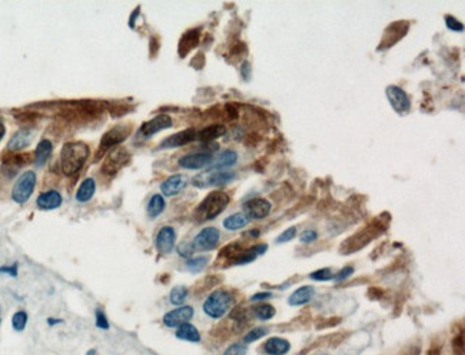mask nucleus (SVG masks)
I'll use <instances>...</instances> for the list:
<instances>
[{
  "mask_svg": "<svg viewBox=\"0 0 465 355\" xmlns=\"http://www.w3.org/2000/svg\"><path fill=\"white\" fill-rule=\"evenodd\" d=\"M193 316L192 307H179V308L172 309L168 314L163 315V324L168 328H176L185 322L191 321Z\"/></svg>",
  "mask_w": 465,
  "mask_h": 355,
  "instance_id": "nucleus-18",
  "label": "nucleus"
},
{
  "mask_svg": "<svg viewBox=\"0 0 465 355\" xmlns=\"http://www.w3.org/2000/svg\"><path fill=\"white\" fill-rule=\"evenodd\" d=\"M220 234L219 231L213 227H208V228L202 229L199 234L193 238L192 247L193 251H211L218 247Z\"/></svg>",
  "mask_w": 465,
  "mask_h": 355,
  "instance_id": "nucleus-10",
  "label": "nucleus"
},
{
  "mask_svg": "<svg viewBox=\"0 0 465 355\" xmlns=\"http://www.w3.org/2000/svg\"><path fill=\"white\" fill-rule=\"evenodd\" d=\"M95 191H96V182L92 178H87L80 183L79 189L76 192V201L82 202V203L90 201L92 196L95 195Z\"/></svg>",
  "mask_w": 465,
  "mask_h": 355,
  "instance_id": "nucleus-29",
  "label": "nucleus"
},
{
  "mask_svg": "<svg viewBox=\"0 0 465 355\" xmlns=\"http://www.w3.org/2000/svg\"><path fill=\"white\" fill-rule=\"evenodd\" d=\"M235 178L236 175L232 171H208L205 174H200L196 178H193L192 183L198 188L224 186L226 183L232 182Z\"/></svg>",
  "mask_w": 465,
  "mask_h": 355,
  "instance_id": "nucleus-7",
  "label": "nucleus"
},
{
  "mask_svg": "<svg viewBox=\"0 0 465 355\" xmlns=\"http://www.w3.org/2000/svg\"><path fill=\"white\" fill-rule=\"evenodd\" d=\"M16 121L20 122V123H33L38 118H39V114H34V112H19V114L14 115Z\"/></svg>",
  "mask_w": 465,
  "mask_h": 355,
  "instance_id": "nucleus-40",
  "label": "nucleus"
},
{
  "mask_svg": "<svg viewBox=\"0 0 465 355\" xmlns=\"http://www.w3.org/2000/svg\"><path fill=\"white\" fill-rule=\"evenodd\" d=\"M172 118L166 114H160L156 115L153 119L145 122L142 126H140V135L143 138H151L153 135L159 134L160 130H165V129H169L172 126Z\"/></svg>",
  "mask_w": 465,
  "mask_h": 355,
  "instance_id": "nucleus-14",
  "label": "nucleus"
},
{
  "mask_svg": "<svg viewBox=\"0 0 465 355\" xmlns=\"http://www.w3.org/2000/svg\"><path fill=\"white\" fill-rule=\"evenodd\" d=\"M272 209L271 202L264 198H252L244 203V215L248 219H264Z\"/></svg>",
  "mask_w": 465,
  "mask_h": 355,
  "instance_id": "nucleus-12",
  "label": "nucleus"
},
{
  "mask_svg": "<svg viewBox=\"0 0 465 355\" xmlns=\"http://www.w3.org/2000/svg\"><path fill=\"white\" fill-rule=\"evenodd\" d=\"M5 132H6V129H5V126H3V123L0 122V141H2V138L5 136Z\"/></svg>",
  "mask_w": 465,
  "mask_h": 355,
  "instance_id": "nucleus-55",
  "label": "nucleus"
},
{
  "mask_svg": "<svg viewBox=\"0 0 465 355\" xmlns=\"http://www.w3.org/2000/svg\"><path fill=\"white\" fill-rule=\"evenodd\" d=\"M233 295L226 289H216L203 302V312L211 318H222L232 308Z\"/></svg>",
  "mask_w": 465,
  "mask_h": 355,
  "instance_id": "nucleus-4",
  "label": "nucleus"
},
{
  "mask_svg": "<svg viewBox=\"0 0 465 355\" xmlns=\"http://www.w3.org/2000/svg\"><path fill=\"white\" fill-rule=\"evenodd\" d=\"M295 236H296V228L292 227V228L286 229V231H284L282 234L279 235L278 238H276V244H285V242L292 241Z\"/></svg>",
  "mask_w": 465,
  "mask_h": 355,
  "instance_id": "nucleus-43",
  "label": "nucleus"
},
{
  "mask_svg": "<svg viewBox=\"0 0 465 355\" xmlns=\"http://www.w3.org/2000/svg\"><path fill=\"white\" fill-rule=\"evenodd\" d=\"M107 106H109V112H110V115L115 116V118L123 116V115L127 114V112L132 109L131 106H126L125 103H122V105H120V103H110V105H107Z\"/></svg>",
  "mask_w": 465,
  "mask_h": 355,
  "instance_id": "nucleus-39",
  "label": "nucleus"
},
{
  "mask_svg": "<svg viewBox=\"0 0 465 355\" xmlns=\"http://www.w3.org/2000/svg\"><path fill=\"white\" fill-rule=\"evenodd\" d=\"M176 244V232L172 227H163L156 235L155 245L160 254H171Z\"/></svg>",
  "mask_w": 465,
  "mask_h": 355,
  "instance_id": "nucleus-19",
  "label": "nucleus"
},
{
  "mask_svg": "<svg viewBox=\"0 0 465 355\" xmlns=\"http://www.w3.org/2000/svg\"><path fill=\"white\" fill-rule=\"evenodd\" d=\"M248 222H249V219L244 214H233L231 216H228L224 221V227L228 231H236V229L245 228Z\"/></svg>",
  "mask_w": 465,
  "mask_h": 355,
  "instance_id": "nucleus-32",
  "label": "nucleus"
},
{
  "mask_svg": "<svg viewBox=\"0 0 465 355\" xmlns=\"http://www.w3.org/2000/svg\"><path fill=\"white\" fill-rule=\"evenodd\" d=\"M231 198L229 195L222 192V191H213L209 195H206V198L198 205V208L195 211V218L196 221L205 222L212 221L218 215H220L229 205Z\"/></svg>",
  "mask_w": 465,
  "mask_h": 355,
  "instance_id": "nucleus-3",
  "label": "nucleus"
},
{
  "mask_svg": "<svg viewBox=\"0 0 465 355\" xmlns=\"http://www.w3.org/2000/svg\"><path fill=\"white\" fill-rule=\"evenodd\" d=\"M176 338L189 342H199L200 334L199 331L196 329V327H193L192 324H189V322H185V324H182V325L178 327Z\"/></svg>",
  "mask_w": 465,
  "mask_h": 355,
  "instance_id": "nucleus-30",
  "label": "nucleus"
},
{
  "mask_svg": "<svg viewBox=\"0 0 465 355\" xmlns=\"http://www.w3.org/2000/svg\"><path fill=\"white\" fill-rule=\"evenodd\" d=\"M186 296H188V288L183 287V285H179V287H175L171 291L169 301L172 302L173 305H182L185 302Z\"/></svg>",
  "mask_w": 465,
  "mask_h": 355,
  "instance_id": "nucleus-35",
  "label": "nucleus"
},
{
  "mask_svg": "<svg viewBox=\"0 0 465 355\" xmlns=\"http://www.w3.org/2000/svg\"><path fill=\"white\" fill-rule=\"evenodd\" d=\"M89 146L85 142H67L60 152V167L66 176L79 172L89 158Z\"/></svg>",
  "mask_w": 465,
  "mask_h": 355,
  "instance_id": "nucleus-2",
  "label": "nucleus"
},
{
  "mask_svg": "<svg viewBox=\"0 0 465 355\" xmlns=\"http://www.w3.org/2000/svg\"><path fill=\"white\" fill-rule=\"evenodd\" d=\"M30 161V155L22 154V152H9L3 156V163H2V171L7 176L16 175V171L19 167L25 166Z\"/></svg>",
  "mask_w": 465,
  "mask_h": 355,
  "instance_id": "nucleus-15",
  "label": "nucleus"
},
{
  "mask_svg": "<svg viewBox=\"0 0 465 355\" xmlns=\"http://www.w3.org/2000/svg\"><path fill=\"white\" fill-rule=\"evenodd\" d=\"M95 352H96L95 349H90V351H89V352H87L86 355H95Z\"/></svg>",
  "mask_w": 465,
  "mask_h": 355,
  "instance_id": "nucleus-56",
  "label": "nucleus"
},
{
  "mask_svg": "<svg viewBox=\"0 0 465 355\" xmlns=\"http://www.w3.org/2000/svg\"><path fill=\"white\" fill-rule=\"evenodd\" d=\"M226 134V127L224 125H211V126L203 127L196 134V139L202 142H211L218 139L220 136Z\"/></svg>",
  "mask_w": 465,
  "mask_h": 355,
  "instance_id": "nucleus-27",
  "label": "nucleus"
},
{
  "mask_svg": "<svg viewBox=\"0 0 465 355\" xmlns=\"http://www.w3.org/2000/svg\"><path fill=\"white\" fill-rule=\"evenodd\" d=\"M268 298H272L271 292H261V294H255L253 296H251V301H262V300H268Z\"/></svg>",
  "mask_w": 465,
  "mask_h": 355,
  "instance_id": "nucleus-51",
  "label": "nucleus"
},
{
  "mask_svg": "<svg viewBox=\"0 0 465 355\" xmlns=\"http://www.w3.org/2000/svg\"><path fill=\"white\" fill-rule=\"evenodd\" d=\"M246 351H248V347L246 344H232L231 347H228L226 351L224 352V355H245Z\"/></svg>",
  "mask_w": 465,
  "mask_h": 355,
  "instance_id": "nucleus-41",
  "label": "nucleus"
},
{
  "mask_svg": "<svg viewBox=\"0 0 465 355\" xmlns=\"http://www.w3.org/2000/svg\"><path fill=\"white\" fill-rule=\"evenodd\" d=\"M213 161L212 152H196L182 156L178 163L183 169H202V167L211 165Z\"/></svg>",
  "mask_w": 465,
  "mask_h": 355,
  "instance_id": "nucleus-16",
  "label": "nucleus"
},
{
  "mask_svg": "<svg viewBox=\"0 0 465 355\" xmlns=\"http://www.w3.org/2000/svg\"><path fill=\"white\" fill-rule=\"evenodd\" d=\"M52 151H53V145L49 139H42L39 142V145L36 147V152H34V163L38 166H43L46 161L50 158L52 155Z\"/></svg>",
  "mask_w": 465,
  "mask_h": 355,
  "instance_id": "nucleus-28",
  "label": "nucleus"
},
{
  "mask_svg": "<svg viewBox=\"0 0 465 355\" xmlns=\"http://www.w3.org/2000/svg\"><path fill=\"white\" fill-rule=\"evenodd\" d=\"M317 238H318V232L313 231V229H306L299 236V239H301L302 244H311V242L317 241Z\"/></svg>",
  "mask_w": 465,
  "mask_h": 355,
  "instance_id": "nucleus-45",
  "label": "nucleus"
},
{
  "mask_svg": "<svg viewBox=\"0 0 465 355\" xmlns=\"http://www.w3.org/2000/svg\"><path fill=\"white\" fill-rule=\"evenodd\" d=\"M245 53H246V46H245V43H242V42H239L238 45H235V46L231 49V54H232V56H236V58H239V56H242V54H245Z\"/></svg>",
  "mask_w": 465,
  "mask_h": 355,
  "instance_id": "nucleus-48",
  "label": "nucleus"
},
{
  "mask_svg": "<svg viewBox=\"0 0 465 355\" xmlns=\"http://www.w3.org/2000/svg\"><path fill=\"white\" fill-rule=\"evenodd\" d=\"M208 262H209V258H208V256H195V258L188 259L185 267L188 271H191L193 274H196V272H200L202 269L205 268Z\"/></svg>",
  "mask_w": 465,
  "mask_h": 355,
  "instance_id": "nucleus-34",
  "label": "nucleus"
},
{
  "mask_svg": "<svg viewBox=\"0 0 465 355\" xmlns=\"http://www.w3.org/2000/svg\"><path fill=\"white\" fill-rule=\"evenodd\" d=\"M36 186V174L32 171H27L20 175L17 182L14 183L12 191V198L16 203H25L32 196Z\"/></svg>",
  "mask_w": 465,
  "mask_h": 355,
  "instance_id": "nucleus-8",
  "label": "nucleus"
},
{
  "mask_svg": "<svg viewBox=\"0 0 465 355\" xmlns=\"http://www.w3.org/2000/svg\"><path fill=\"white\" fill-rule=\"evenodd\" d=\"M106 102L98 101H78L66 102L60 106L59 116L66 122L72 123H82V122L95 121L103 114L106 109Z\"/></svg>",
  "mask_w": 465,
  "mask_h": 355,
  "instance_id": "nucleus-1",
  "label": "nucleus"
},
{
  "mask_svg": "<svg viewBox=\"0 0 465 355\" xmlns=\"http://www.w3.org/2000/svg\"><path fill=\"white\" fill-rule=\"evenodd\" d=\"M242 76H244V79H249V73H251V65H249V62H244L242 63Z\"/></svg>",
  "mask_w": 465,
  "mask_h": 355,
  "instance_id": "nucleus-52",
  "label": "nucleus"
},
{
  "mask_svg": "<svg viewBox=\"0 0 465 355\" xmlns=\"http://www.w3.org/2000/svg\"><path fill=\"white\" fill-rule=\"evenodd\" d=\"M165 207H166V203H165V199H163V196L162 195H153L152 198H151V201L147 203V215H149V218H156V216H159L163 211H165Z\"/></svg>",
  "mask_w": 465,
  "mask_h": 355,
  "instance_id": "nucleus-31",
  "label": "nucleus"
},
{
  "mask_svg": "<svg viewBox=\"0 0 465 355\" xmlns=\"http://www.w3.org/2000/svg\"><path fill=\"white\" fill-rule=\"evenodd\" d=\"M309 278L313 281H329V279H333V274L329 268H324L312 272L309 275Z\"/></svg>",
  "mask_w": 465,
  "mask_h": 355,
  "instance_id": "nucleus-38",
  "label": "nucleus"
},
{
  "mask_svg": "<svg viewBox=\"0 0 465 355\" xmlns=\"http://www.w3.org/2000/svg\"><path fill=\"white\" fill-rule=\"evenodd\" d=\"M188 179L185 175H172L160 183V191L165 196H175L185 189Z\"/></svg>",
  "mask_w": 465,
  "mask_h": 355,
  "instance_id": "nucleus-22",
  "label": "nucleus"
},
{
  "mask_svg": "<svg viewBox=\"0 0 465 355\" xmlns=\"http://www.w3.org/2000/svg\"><path fill=\"white\" fill-rule=\"evenodd\" d=\"M291 349V344L284 338L279 337H272L264 344V352L266 355H285L289 352Z\"/></svg>",
  "mask_w": 465,
  "mask_h": 355,
  "instance_id": "nucleus-24",
  "label": "nucleus"
},
{
  "mask_svg": "<svg viewBox=\"0 0 465 355\" xmlns=\"http://www.w3.org/2000/svg\"><path fill=\"white\" fill-rule=\"evenodd\" d=\"M26 324H27V314L25 311H17V312H14V315L12 316V327H13L14 331L22 332L23 329L26 328Z\"/></svg>",
  "mask_w": 465,
  "mask_h": 355,
  "instance_id": "nucleus-36",
  "label": "nucleus"
},
{
  "mask_svg": "<svg viewBox=\"0 0 465 355\" xmlns=\"http://www.w3.org/2000/svg\"><path fill=\"white\" fill-rule=\"evenodd\" d=\"M386 98L391 103L392 109L398 115H405L410 112L411 101H410V98H408V95L405 94L404 89L395 86V85H391V86L386 87Z\"/></svg>",
  "mask_w": 465,
  "mask_h": 355,
  "instance_id": "nucleus-11",
  "label": "nucleus"
},
{
  "mask_svg": "<svg viewBox=\"0 0 465 355\" xmlns=\"http://www.w3.org/2000/svg\"><path fill=\"white\" fill-rule=\"evenodd\" d=\"M253 314L261 321H268V320L273 318L275 308H273L272 305H269V304H261V305L253 308Z\"/></svg>",
  "mask_w": 465,
  "mask_h": 355,
  "instance_id": "nucleus-33",
  "label": "nucleus"
},
{
  "mask_svg": "<svg viewBox=\"0 0 465 355\" xmlns=\"http://www.w3.org/2000/svg\"><path fill=\"white\" fill-rule=\"evenodd\" d=\"M158 49H159V42H158V39L152 38L151 39V56H155L158 53Z\"/></svg>",
  "mask_w": 465,
  "mask_h": 355,
  "instance_id": "nucleus-53",
  "label": "nucleus"
},
{
  "mask_svg": "<svg viewBox=\"0 0 465 355\" xmlns=\"http://www.w3.org/2000/svg\"><path fill=\"white\" fill-rule=\"evenodd\" d=\"M384 228H385V227H381L379 223L378 225H377V223H371L368 228H364L361 232L351 236V238L345 242V245H342V254H352L355 251L364 248V247L368 245L375 236H378V235L384 231Z\"/></svg>",
  "mask_w": 465,
  "mask_h": 355,
  "instance_id": "nucleus-6",
  "label": "nucleus"
},
{
  "mask_svg": "<svg viewBox=\"0 0 465 355\" xmlns=\"http://www.w3.org/2000/svg\"><path fill=\"white\" fill-rule=\"evenodd\" d=\"M226 109V114H228V118L229 119H236L238 118V115H239V110H238V106L236 105H233V103H228L225 106Z\"/></svg>",
  "mask_w": 465,
  "mask_h": 355,
  "instance_id": "nucleus-47",
  "label": "nucleus"
},
{
  "mask_svg": "<svg viewBox=\"0 0 465 355\" xmlns=\"http://www.w3.org/2000/svg\"><path fill=\"white\" fill-rule=\"evenodd\" d=\"M236 162H238V154L232 149H228V151H224L215 161H212L208 171H222L225 167L233 166Z\"/></svg>",
  "mask_w": 465,
  "mask_h": 355,
  "instance_id": "nucleus-26",
  "label": "nucleus"
},
{
  "mask_svg": "<svg viewBox=\"0 0 465 355\" xmlns=\"http://www.w3.org/2000/svg\"><path fill=\"white\" fill-rule=\"evenodd\" d=\"M96 327L100 329H109V321L102 309H96Z\"/></svg>",
  "mask_w": 465,
  "mask_h": 355,
  "instance_id": "nucleus-44",
  "label": "nucleus"
},
{
  "mask_svg": "<svg viewBox=\"0 0 465 355\" xmlns=\"http://www.w3.org/2000/svg\"><path fill=\"white\" fill-rule=\"evenodd\" d=\"M32 139H33V130H30L29 127H23L10 138V141L7 143V151L20 152L22 149H25L32 143Z\"/></svg>",
  "mask_w": 465,
  "mask_h": 355,
  "instance_id": "nucleus-20",
  "label": "nucleus"
},
{
  "mask_svg": "<svg viewBox=\"0 0 465 355\" xmlns=\"http://www.w3.org/2000/svg\"><path fill=\"white\" fill-rule=\"evenodd\" d=\"M178 252H179L180 256H191L193 249L191 247V244H182V245H179V248H178Z\"/></svg>",
  "mask_w": 465,
  "mask_h": 355,
  "instance_id": "nucleus-50",
  "label": "nucleus"
},
{
  "mask_svg": "<svg viewBox=\"0 0 465 355\" xmlns=\"http://www.w3.org/2000/svg\"><path fill=\"white\" fill-rule=\"evenodd\" d=\"M410 29V23L408 22H394L391 26L386 27L384 38L379 43V49H388L392 47L395 43H398Z\"/></svg>",
  "mask_w": 465,
  "mask_h": 355,
  "instance_id": "nucleus-13",
  "label": "nucleus"
},
{
  "mask_svg": "<svg viewBox=\"0 0 465 355\" xmlns=\"http://www.w3.org/2000/svg\"><path fill=\"white\" fill-rule=\"evenodd\" d=\"M352 274H354V268H352V267H345L344 269H341L338 274L333 275V281H337V282L344 281V279H346V278H348L349 275H352Z\"/></svg>",
  "mask_w": 465,
  "mask_h": 355,
  "instance_id": "nucleus-46",
  "label": "nucleus"
},
{
  "mask_svg": "<svg viewBox=\"0 0 465 355\" xmlns=\"http://www.w3.org/2000/svg\"><path fill=\"white\" fill-rule=\"evenodd\" d=\"M445 25L452 32H462L464 30V25L458 19H455L454 16H451V14L445 16Z\"/></svg>",
  "mask_w": 465,
  "mask_h": 355,
  "instance_id": "nucleus-42",
  "label": "nucleus"
},
{
  "mask_svg": "<svg viewBox=\"0 0 465 355\" xmlns=\"http://www.w3.org/2000/svg\"><path fill=\"white\" fill-rule=\"evenodd\" d=\"M315 295V288L311 287V285H304L298 288L295 292H293L289 298H288V304L291 307H301V305H305L308 302L311 301Z\"/></svg>",
  "mask_w": 465,
  "mask_h": 355,
  "instance_id": "nucleus-25",
  "label": "nucleus"
},
{
  "mask_svg": "<svg viewBox=\"0 0 465 355\" xmlns=\"http://www.w3.org/2000/svg\"><path fill=\"white\" fill-rule=\"evenodd\" d=\"M131 159H132V156H131V154L127 152L125 147L112 149L106 155V158L103 161V165L100 167V172L103 175H106V176H115L123 167L129 165Z\"/></svg>",
  "mask_w": 465,
  "mask_h": 355,
  "instance_id": "nucleus-5",
  "label": "nucleus"
},
{
  "mask_svg": "<svg viewBox=\"0 0 465 355\" xmlns=\"http://www.w3.org/2000/svg\"><path fill=\"white\" fill-rule=\"evenodd\" d=\"M131 132H132V126L129 123L127 125H116L112 129H109L100 139V154L105 152L106 149L118 146L119 143L126 141Z\"/></svg>",
  "mask_w": 465,
  "mask_h": 355,
  "instance_id": "nucleus-9",
  "label": "nucleus"
},
{
  "mask_svg": "<svg viewBox=\"0 0 465 355\" xmlns=\"http://www.w3.org/2000/svg\"><path fill=\"white\" fill-rule=\"evenodd\" d=\"M196 129H193V127H188L185 130H180L178 134L172 135V136H169L166 138L165 141L160 143V149H172V147H179V146H185L188 143H191V142L196 141Z\"/></svg>",
  "mask_w": 465,
  "mask_h": 355,
  "instance_id": "nucleus-17",
  "label": "nucleus"
},
{
  "mask_svg": "<svg viewBox=\"0 0 465 355\" xmlns=\"http://www.w3.org/2000/svg\"><path fill=\"white\" fill-rule=\"evenodd\" d=\"M62 320H56V318H49V320H47V324H49V325H56V324H62Z\"/></svg>",
  "mask_w": 465,
  "mask_h": 355,
  "instance_id": "nucleus-54",
  "label": "nucleus"
},
{
  "mask_svg": "<svg viewBox=\"0 0 465 355\" xmlns=\"http://www.w3.org/2000/svg\"><path fill=\"white\" fill-rule=\"evenodd\" d=\"M36 203L42 211H53V209H58L62 205V195L58 191H53V189L47 191V192L39 195Z\"/></svg>",
  "mask_w": 465,
  "mask_h": 355,
  "instance_id": "nucleus-23",
  "label": "nucleus"
},
{
  "mask_svg": "<svg viewBox=\"0 0 465 355\" xmlns=\"http://www.w3.org/2000/svg\"><path fill=\"white\" fill-rule=\"evenodd\" d=\"M200 41V30L199 29H189L180 38L179 45H178V53L180 58H185L192 49L199 45Z\"/></svg>",
  "mask_w": 465,
  "mask_h": 355,
  "instance_id": "nucleus-21",
  "label": "nucleus"
},
{
  "mask_svg": "<svg viewBox=\"0 0 465 355\" xmlns=\"http://www.w3.org/2000/svg\"><path fill=\"white\" fill-rule=\"evenodd\" d=\"M268 331H269V329L265 328V327H256V328L251 329V331L245 335L244 342H245V344H249V342L256 341V340H259L262 337H265V335L268 334Z\"/></svg>",
  "mask_w": 465,
  "mask_h": 355,
  "instance_id": "nucleus-37",
  "label": "nucleus"
},
{
  "mask_svg": "<svg viewBox=\"0 0 465 355\" xmlns=\"http://www.w3.org/2000/svg\"><path fill=\"white\" fill-rule=\"evenodd\" d=\"M0 274H9L10 276H17V264L14 262L10 267H0Z\"/></svg>",
  "mask_w": 465,
  "mask_h": 355,
  "instance_id": "nucleus-49",
  "label": "nucleus"
}]
</instances>
